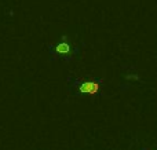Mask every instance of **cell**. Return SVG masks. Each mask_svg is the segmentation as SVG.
Masks as SVG:
<instances>
[{"mask_svg":"<svg viewBox=\"0 0 157 150\" xmlns=\"http://www.w3.org/2000/svg\"><path fill=\"white\" fill-rule=\"evenodd\" d=\"M99 90V84L94 81H88V83H83L80 87V91L83 92H88V94H95Z\"/></svg>","mask_w":157,"mask_h":150,"instance_id":"cell-1","label":"cell"},{"mask_svg":"<svg viewBox=\"0 0 157 150\" xmlns=\"http://www.w3.org/2000/svg\"><path fill=\"white\" fill-rule=\"evenodd\" d=\"M57 51H58V52H62V54H66V52L69 51V46H68L66 43L59 44V46L57 47Z\"/></svg>","mask_w":157,"mask_h":150,"instance_id":"cell-2","label":"cell"}]
</instances>
